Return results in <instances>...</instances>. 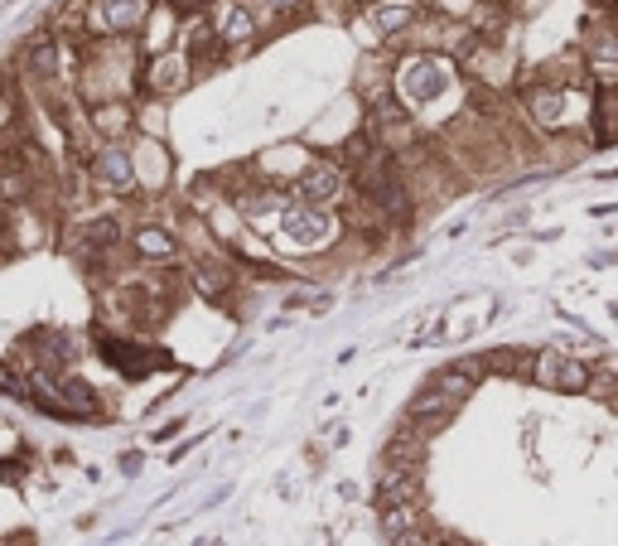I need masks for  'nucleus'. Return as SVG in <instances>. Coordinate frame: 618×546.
<instances>
[{
    "label": "nucleus",
    "mask_w": 618,
    "mask_h": 546,
    "mask_svg": "<svg viewBox=\"0 0 618 546\" xmlns=\"http://www.w3.org/2000/svg\"><path fill=\"white\" fill-rule=\"evenodd\" d=\"M174 5H198V0H174Z\"/></svg>",
    "instance_id": "4be33fe9"
},
{
    "label": "nucleus",
    "mask_w": 618,
    "mask_h": 546,
    "mask_svg": "<svg viewBox=\"0 0 618 546\" xmlns=\"http://www.w3.org/2000/svg\"><path fill=\"white\" fill-rule=\"evenodd\" d=\"M421 464H425V435L416 426H401L392 435L387 455H382V469H421Z\"/></svg>",
    "instance_id": "1a4fd4ad"
},
{
    "label": "nucleus",
    "mask_w": 618,
    "mask_h": 546,
    "mask_svg": "<svg viewBox=\"0 0 618 546\" xmlns=\"http://www.w3.org/2000/svg\"><path fill=\"white\" fill-rule=\"evenodd\" d=\"M131 247H136V257H145V262H174L179 257V247H174V237L165 228H141L131 237Z\"/></svg>",
    "instance_id": "4468645a"
},
{
    "label": "nucleus",
    "mask_w": 618,
    "mask_h": 546,
    "mask_svg": "<svg viewBox=\"0 0 618 546\" xmlns=\"http://www.w3.org/2000/svg\"><path fill=\"white\" fill-rule=\"evenodd\" d=\"M382 527H387L392 542L416 537V532H425V503H416V508H387V513H382Z\"/></svg>",
    "instance_id": "2eb2a0df"
},
{
    "label": "nucleus",
    "mask_w": 618,
    "mask_h": 546,
    "mask_svg": "<svg viewBox=\"0 0 618 546\" xmlns=\"http://www.w3.org/2000/svg\"><path fill=\"white\" fill-rule=\"evenodd\" d=\"M92 174H97L102 189H116V194H131L136 184H141V174H136V160L126 155V150L107 146L102 155H92Z\"/></svg>",
    "instance_id": "0eeeda50"
},
{
    "label": "nucleus",
    "mask_w": 618,
    "mask_h": 546,
    "mask_svg": "<svg viewBox=\"0 0 618 546\" xmlns=\"http://www.w3.org/2000/svg\"><path fill=\"white\" fill-rule=\"evenodd\" d=\"M194 286L203 290V295H223V290L232 286V271H218V266H198V271H194Z\"/></svg>",
    "instance_id": "aec40b11"
},
{
    "label": "nucleus",
    "mask_w": 618,
    "mask_h": 546,
    "mask_svg": "<svg viewBox=\"0 0 618 546\" xmlns=\"http://www.w3.org/2000/svg\"><path fill=\"white\" fill-rule=\"evenodd\" d=\"M396 92L406 97V107H435V102L450 92V68L440 63L435 54L406 58V63H401V78H396Z\"/></svg>",
    "instance_id": "f03ea898"
},
{
    "label": "nucleus",
    "mask_w": 618,
    "mask_h": 546,
    "mask_svg": "<svg viewBox=\"0 0 618 546\" xmlns=\"http://www.w3.org/2000/svg\"><path fill=\"white\" fill-rule=\"evenodd\" d=\"M208 20H213L218 39H223L228 49H242V44H252L256 30H261V20H256V5H252V0H223V5H218Z\"/></svg>",
    "instance_id": "7ed1b4c3"
},
{
    "label": "nucleus",
    "mask_w": 618,
    "mask_h": 546,
    "mask_svg": "<svg viewBox=\"0 0 618 546\" xmlns=\"http://www.w3.org/2000/svg\"><path fill=\"white\" fill-rule=\"evenodd\" d=\"M377 503H382V513H387V508H416V503H425L421 469H382Z\"/></svg>",
    "instance_id": "423d86ee"
},
{
    "label": "nucleus",
    "mask_w": 618,
    "mask_h": 546,
    "mask_svg": "<svg viewBox=\"0 0 618 546\" xmlns=\"http://www.w3.org/2000/svg\"><path fill=\"white\" fill-rule=\"evenodd\" d=\"M430 387L445 392V397H454V402H464V397H469V392L478 387V377H474L464 363H454V368H440V373L430 377Z\"/></svg>",
    "instance_id": "a211bd4d"
},
{
    "label": "nucleus",
    "mask_w": 618,
    "mask_h": 546,
    "mask_svg": "<svg viewBox=\"0 0 618 546\" xmlns=\"http://www.w3.org/2000/svg\"><path fill=\"white\" fill-rule=\"evenodd\" d=\"M594 131H599V141H614V136H618V92H599Z\"/></svg>",
    "instance_id": "6ab92c4d"
},
{
    "label": "nucleus",
    "mask_w": 618,
    "mask_h": 546,
    "mask_svg": "<svg viewBox=\"0 0 618 546\" xmlns=\"http://www.w3.org/2000/svg\"><path fill=\"white\" fill-rule=\"evenodd\" d=\"M527 377L546 392H590L594 387V373L585 358L575 353H561V348H541V353L527 358Z\"/></svg>",
    "instance_id": "f257e3e1"
},
{
    "label": "nucleus",
    "mask_w": 618,
    "mask_h": 546,
    "mask_svg": "<svg viewBox=\"0 0 618 546\" xmlns=\"http://www.w3.org/2000/svg\"><path fill=\"white\" fill-rule=\"evenodd\" d=\"M522 102H527L532 121L561 126L565 121V107H570V92L565 88H527V92H522Z\"/></svg>",
    "instance_id": "9d476101"
},
{
    "label": "nucleus",
    "mask_w": 618,
    "mask_h": 546,
    "mask_svg": "<svg viewBox=\"0 0 618 546\" xmlns=\"http://www.w3.org/2000/svg\"><path fill=\"white\" fill-rule=\"evenodd\" d=\"M25 68H30L34 78H44V83L58 73V44L49 39V34H39V39L25 44Z\"/></svg>",
    "instance_id": "f3484780"
},
{
    "label": "nucleus",
    "mask_w": 618,
    "mask_h": 546,
    "mask_svg": "<svg viewBox=\"0 0 618 546\" xmlns=\"http://www.w3.org/2000/svg\"><path fill=\"white\" fill-rule=\"evenodd\" d=\"M256 5H261V10H276V15H295L305 0H256Z\"/></svg>",
    "instance_id": "412c9836"
},
{
    "label": "nucleus",
    "mask_w": 618,
    "mask_h": 546,
    "mask_svg": "<svg viewBox=\"0 0 618 546\" xmlns=\"http://www.w3.org/2000/svg\"><path fill=\"white\" fill-rule=\"evenodd\" d=\"M92 131L107 136V141L126 136L131 131V107H126V102H97V107H92Z\"/></svg>",
    "instance_id": "ddd939ff"
},
{
    "label": "nucleus",
    "mask_w": 618,
    "mask_h": 546,
    "mask_svg": "<svg viewBox=\"0 0 618 546\" xmlns=\"http://www.w3.org/2000/svg\"><path fill=\"white\" fill-rule=\"evenodd\" d=\"M285 232H290L295 242H305V247H310V242H324V237H329V218H324L319 208H310V204H290V208H285Z\"/></svg>",
    "instance_id": "f8f14e48"
},
{
    "label": "nucleus",
    "mask_w": 618,
    "mask_h": 546,
    "mask_svg": "<svg viewBox=\"0 0 618 546\" xmlns=\"http://www.w3.org/2000/svg\"><path fill=\"white\" fill-rule=\"evenodd\" d=\"M372 25L387 34V39H396L401 30H411V25H416V10L406 5V0H382V5L372 10Z\"/></svg>",
    "instance_id": "dca6fc26"
},
{
    "label": "nucleus",
    "mask_w": 618,
    "mask_h": 546,
    "mask_svg": "<svg viewBox=\"0 0 618 546\" xmlns=\"http://www.w3.org/2000/svg\"><path fill=\"white\" fill-rule=\"evenodd\" d=\"M585 63L599 83H618V34L614 30L594 34V39L585 44Z\"/></svg>",
    "instance_id": "9b49d317"
},
{
    "label": "nucleus",
    "mask_w": 618,
    "mask_h": 546,
    "mask_svg": "<svg viewBox=\"0 0 618 546\" xmlns=\"http://www.w3.org/2000/svg\"><path fill=\"white\" fill-rule=\"evenodd\" d=\"M478 5H498V0H478Z\"/></svg>",
    "instance_id": "5701e85b"
},
{
    "label": "nucleus",
    "mask_w": 618,
    "mask_h": 546,
    "mask_svg": "<svg viewBox=\"0 0 618 546\" xmlns=\"http://www.w3.org/2000/svg\"><path fill=\"white\" fill-rule=\"evenodd\" d=\"M459 406H464V402H454V397H445V392L425 387V392H416L411 411H406V426H416V431H421V435L430 440L435 431H445L454 416H459Z\"/></svg>",
    "instance_id": "20e7f679"
},
{
    "label": "nucleus",
    "mask_w": 618,
    "mask_h": 546,
    "mask_svg": "<svg viewBox=\"0 0 618 546\" xmlns=\"http://www.w3.org/2000/svg\"><path fill=\"white\" fill-rule=\"evenodd\" d=\"M97 30L107 34H136L150 20V0H97Z\"/></svg>",
    "instance_id": "6e6552de"
},
{
    "label": "nucleus",
    "mask_w": 618,
    "mask_h": 546,
    "mask_svg": "<svg viewBox=\"0 0 618 546\" xmlns=\"http://www.w3.org/2000/svg\"><path fill=\"white\" fill-rule=\"evenodd\" d=\"M343 194V170L329 165V160H319V165H305V174L295 179V199L300 204H310V208H319V204H329Z\"/></svg>",
    "instance_id": "39448f33"
}]
</instances>
